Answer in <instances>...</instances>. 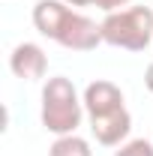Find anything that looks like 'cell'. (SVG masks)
Masks as SVG:
<instances>
[{"label":"cell","instance_id":"cell-10","mask_svg":"<svg viewBox=\"0 0 153 156\" xmlns=\"http://www.w3.org/2000/svg\"><path fill=\"white\" fill-rule=\"evenodd\" d=\"M144 84H147V90L153 93V63L147 66V69H144Z\"/></svg>","mask_w":153,"mask_h":156},{"label":"cell","instance_id":"cell-5","mask_svg":"<svg viewBox=\"0 0 153 156\" xmlns=\"http://www.w3.org/2000/svg\"><path fill=\"white\" fill-rule=\"evenodd\" d=\"M9 69L15 78L24 81H39L48 72V54L42 51V45L36 42H18L9 54Z\"/></svg>","mask_w":153,"mask_h":156},{"label":"cell","instance_id":"cell-9","mask_svg":"<svg viewBox=\"0 0 153 156\" xmlns=\"http://www.w3.org/2000/svg\"><path fill=\"white\" fill-rule=\"evenodd\" d=\"M69 6H99L105 15L108 12H117V9H123V6H129L132 0H66Z\"/></svg>","mask_w":153,"mask_h":156},{"label":"cell","instance_id":"cell-4","mask_svg":"<svg viewBox=\"0 0 153 156\" xmlns=\"http://www.w3.org/2000/svg\"><path fill=\"white\" fill-rule=\"evenodd\" d=\"M81 102H84V114L96 120V117H108L120 111V108H126L123 105V90L117 87L114 81H108V78H96L90 81L87 87H84V93H81Z\"/></svg>","mask_w":153,"mask_h":156},{"label":"cell","instance_id":"cell-2","mask_svg":"<svg viewBox=\"0 0 153 156\" xmlns=\"http://www.w3.org/2000/svg\"><path fill=\"white\" fill-rule=\"evenodd\" d=\"M39 117H42V126H45L51 135H72L78 126H81L84 102L78 96L75 84L66 75H54V78L45 81Z\"/></svg>","mask_w":153,"mask_h":156},{"label":"cell","instance_id":"cell-3","mask_svg":"<svg viewBox=\"0 0 153 156\" xmlns=\"http://www.w3.org/2000/svg\"><path fill=\"white\" fill-rule=\"evenodd\" d=\"M99 24H102V42L123 51H144L153 42V9L147 6H126L108 12Z\"/></svg>","mask_w":153,"mask_h":156},{"label":"cell","instance_id":"cell-8","mask_svg":"<svg viewBox=\"0 0 153 156\" xmlns=\"http://www.w3.org/2000/svg\"><path fill=\"white\" fill-rule=\"evenodd\" d=\"M114 156H153V144L147 138H129L114 150Z\"/></svg>","mask_w":153,"mask_h":156},{"label":"cell","instance_id":"cell-6","mask_svg":"<svg viewBox=\"0 0 153 156\" xmlns=\"http://www.w3.org/2000/svg\"><path fill=\"white\" fill-rule=\"evenodd\" d=\"M90 132L102 147H120L132 132V114L126 108H120L108 117H96V120H90Z\"/></svg>","mask_w":153,"mask_h":156},{"label":"cell","instance_id":"cell-7","mask_svg":"<svg viewBox=\"0 0 153 156\" xmlns=\"http://www.w3.org/2000/svg\"><path fill=\"white\" fill-rule=\"evenodd\" d=\"M48 156H93L90 150V141L81 135H57L54 138V144L48 147Z\"/></svg>","mask_w":153,"mask_h":156},{"label":"cell","instance_id":"cell-1","mask_svg":"<svg viewBox=\"0 0 153 156\" xmlns=\"http://www.w3.org/2000/svg\"><path fill=\"white\" fill-rule=\"evenodd\" d=\"M33 27L69 51H93L96 45H102V24L84 12H75L66 0H36Z\"/></svg>","mask_w":153,"mask_h":156}]
</instances>
